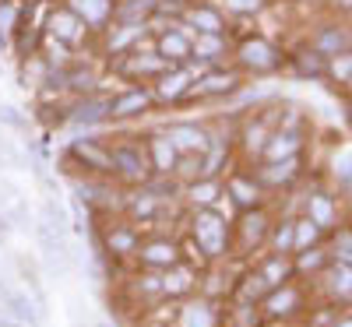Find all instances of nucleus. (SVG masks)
Returning <instances> with one entry per match:
<instances>
[{
	"label": "nucleus",
	"instance_id": "aec40b11",
	"mask_svg": "<svg viewBox=\"0 0 352 327\" xmlns=\"http://www.w3.org/2000/svg\"><path fill=\"white\" fill-rule=\"evenodd\" d=\"M21 4L25 0H0V46L14 43L18 21H21Z\"/></svg>",
	"mask_w": 352,
	"mask_h": 327
},
{
	"label": "nucleus",
	"instance_id": "f03ea898",
	"mask_svg": "<svg viewBox=\"0 0 352 327\" xmlns=\"http://www.w3.org/2000/svg\"><path fill=\"white\" fill-rule=\"evenodd\" d=\"M109 159H113V183H120L124 190L141 187L152 176L148 155H144V141H138V137H116L109 144Z\"/></svg>",
	"mask_w": 352,
	"mask_h": 327
},
{
	"label": "nucleus",
	"instance_id": "2eb2a0df",
	"mask_svg": "<svg viewBox=\"0 0 352 327\" xmlns=\"http://www.w3.org/2000/svg\"><path fill=\"white\" fill-rule=\"evenodd\" d=\"M166 134H169L173 148L180 155H187V152H201L204 155V152H208V144H212V134L201 131L197 124H169Z\"/></svg>",
	"mask_w": 352,
	"mask_h": 327
},
{
	"label": "nucleus",
	"instance_id": "cd10ccee",
	"mask_svg": "<svg viewBox=\"0 0 352 327\" xmlns=\"http://www.w3.org/2000/svg\"><path fill=\"white\" fill-rule=\"evenodd\" d=\"M0 124L11 127V131H25L28 116H21V109H14V106H0Z\"/></svg>",
	"mask_w": 352,
	"mask_h": 327
},
{
	"label": "nucleus",
	"instance_id": "bb28decb",
	"mask_svg": "<svg viewBox=\"0 0 352 327\" xmlns=\"http://www.w3.org/2000/svg\"><path fill=\"white\" fill-rule=\"evenodd\" d=\"M272 243H275V250L285 257L292 247H296V225H289V222H285V225H278V229L272 232Z\"/></svg>",
	"mask_w": 352,
	"mask_h": 327
},
{
	"label": "nucleus",
	"instance_id": "ddd939ff",
	"mask_svg": "<svg viewBox=\"0 0 352 327\" xmlns=\"http://www.w3.org/2000/svg\"><path fill=\"white\" fill-rule=\"evenodd\" d=\"M155 102V95L148 92V88H127V92L113 95V109H109V120H134V116H141L144 109H148Z\"/></svg>",
	"mask_w": 352,
	"mask_h": 327
},
{
	"label": "nucleus",
	"instance_id": "423d86ee",
	"mask_svg": "<svg viewBox=\"0 0 352 327\" xmlns=\"http://www.w3.org/2000/svg\"><path fill=\"white\" fill-rule=\"evenodd\" d=\"M173 327H222V303L208 300V295H190L176 310Z\"/></svg>",
	"mask_w": 352,
	"mask_h": 327
},
{
	"label": "nucleus",
	"instance_id": "1a4fd4ad",
	"mask_svg": "<svg viewBox=\"0 0 352 327\" xmlns=\"http://www.w3.org/2000/svg\"><path fill=\"white\" fill-rule=\"evenodd\" d=\"M222 190L232 197V204H236L240 212H247V207H261L264 187L257 183L254 172H229L226 180H222Z\"/></svg>",
	"mask_w": 352,
	"mask_h": 327
},
{
	"label": "nucleus",
	"instance_id": "393cba45",
	"mask_svg": "<svg viewBox=\"0 0 352 327\" xmlns=\"http://www.w3.org/2000/svg\"><path fill=\"white\" fill-rule=\"evenodd\" d=\"M240 56H243V64H254L257 71H264V67H272V64H275V60H272V49L264 46L261 39L243 43V46H240Z\"/></svg>",
	"mask_w": 352,
	"mask_h": 327
},
{
	"label": "nucleus",
	"instance_id": "c756f323",
	"mask_svg": "<svg viewBox=\"0 0 352 327\" xmlns=\"http://www.w3.org/2000/svg\"><path fill=\"white\" fill-rule=\"evenodd\" d=\"M229 8H232V11H257L261 0H229Z\"/></svg>",
	"mask_w": 352,
	"mask_h": 327
},
{
	"label": "nucleus",
	"instance_id": "39448f33",
	"mask_svg": "<svg viewBox=\"0 0 352 327\" xmlns=\"http://www.w3.org/2000/svg\"><path fill=\"white\" fill-rule=\"evenodd\" d=\"M264 240H268V215L264 207H247L232 218V253H254Z\"/></svg>",
	"mask_w": 352,
	"mask_h": 327
},
{
	"label": "nucleus",
	"instance_id": "2f4dec72",
	"mask_svg": "<svg viewBox=\"0 0 352 327\" xmlns=\"http://www.w3.org/2000/svg\"><path fill=\"white\" fill-rule=\"evenodd\" d=\"M342 71H352V56H345V60H342Z\"/></svg>",
	"mask_w": 352,
	"mask_h": 327
},
{
	"label": "nucleus",
	"instance_id": "7c9ffc66",
	"mask_svg": "<svg viewBox=\"0 0 352 327\" xmlns=\"http://www.w3.org/2000/svg\"><path fill=\"white\" fill-rule=\"evenodd\" d=\"M0 327H25L21 320H14L11 313H0Z\"/></svg>",
	"mask_w": 352,
	"mask_h": 327
},
{
	"label": "nucleus",
	"instance_id": "7ed1b4c3",
	"mask_svg": "<svg viewBox=\"0 0 352 327\" xmlns=\"http://www.w3.org/2000/svg\"><path fill=\"white\" fill-rule=\"evenodd\" d=\"M60 166H67V176H109L113 180V159H109V141L106 137H78L64 152Z\"/></svg>",
	"mask_w": 352,
	"mask_h": 327
},
{
	"label": "nucleus",
	"instance_id": "473e14b6",
	"mask_svg": "<svg viewBox=\"0 0 352 327\" xmlns=\"http://www.w3.org/2000/svg\"><path fill=\"white\" fill-rule=\"evenodd\" d=\"M96 327H113V324H106V320H102V324H96Z\"/></svg>",
	"mask_w": 352,
	"mask_h": 327
},
{
	"label": "nucleus",
	"instance_id": "f3484780",
	"mask_svg": "<svg viewBox=\"0 0 352 327\" xmlns=\"http://www.w3.org/2000/svg\"><path fill=\"white\" fill-rule=\"evenodd\" d=\"M113 8L116 0H67V11H74L85 28H106L113 21Z\"/></svg>",
	"mask_w": 352,
	"mask_h": 327
},
{
	"label": "nucleus",
	"instance_id": "5701e85b",
	"mask_svg": "<svg viewBox=\"0 0 352 327\" xmlns=\"http://www.w3.org/2000/svg\"><path fill=\"white\" fill-rule=\"evenodd\" d=\"M43 222L53 229V232H60V236H67V229H71V215H67V207L56 201V197H46L43 201Z\"/></svg>",
	"mask_w": 352,
	"mask_h": 327
},
{
	"label": "nucleus",
	"instance_id": "a211bd4d",
	"mask_svg": "<svg viewBox=\"0 0 352 327\" xmlns=\"http://www.w3.org/2000/svg\"><path fill=\"white\" fill-rule=\"evenodd\" d=\"M109 109H113V99L109 95H81L74 106H71V124H102L109 120Z\"/></svg>",
	"mask_w": 352,
	"mask_h": 327
},
{
	"label": "nucleus",
	"instance_id": "4be33fe9",
	"mask_svg": "<svg viewBox=\"0 0 352 327\" xmlns=\"http://www.w3.org/2000/svg\"><path fill=\"white\" fill-rule=\"evenodd\" d=\"M173 176H176V180H180L184 187L194 183V180H201V176H204V155H201V152H187V155H180V159H176Z\"/></svg>",
	"mask_w": 352,
	"mask_h": 327
},
{
	"label": "nucleus",
	"instance_id": "9d476101",
	"mask_svg": "<svg viewBox=\"0 0 352 327\" xmlns=\"http://www.w3.org/2000/svg\"><path fill=\"white\" fill-rule=\"evenodd\" d=\"M190 84H194V74L187 71V64H180V67H169L162 78H155V99L159 102H173V106H180L184 102V95L190 92Z\"/></svg>",
	"mask_w": 352,
	"mask_h": 327
},
{
	"label": "nucleus",
	"instance_id": "dca6fc26",
	"mask_svg": "<svg viewBox=\"0 0 352 327\" xmlns=\"http://www.w3.org/2000/svg\"><path fill=\"white\" fill-rule=\"evenodd\" d=\"M219 194H222V180H219V176H201V180L184 187L180 204H184V212H197V207H212Z\"/></svg>",
	"mask_w": 352,
	"mask_h": 327
},
{
	"label": "nucleus",
	"instance_id": "f257e3e1",
	"mask_svg": "<svg viewBox=\"0 0 352 327\" xmlns=\"http://www.w3.org/2000/svg\"><path fill=\"white\" fill-rule=\"evenodd\" d=\"M184 232L204 250V257H208L212 264L229 260V253H232V222H226L219 212H212V207L187 212L184 215Z\"/></svg>",
	"mask_w": 352,
	"mask_h": 327
},
{
	"label": "nucleus",
	"instance_id": "6ab92c4d",
	"mask_svg": "<svg viewBox=\"0 0 352 327\" xmlns=\"http://www.w3.org/2000/svg\"><path fill=\"white\" fill-rule=\"evenodd\" d=\"M190 46H194V60H201V64H215L219 56L226 53L222 32H197Z\"/></svg>",
	"mask_w": 352,
	"mask_h": 327
},
{
	"label": "nucleus",
	"instance_id": "c85d7f7f",
	"mask_svg": "<svg viewBox=\"0 0 352 327\" xmlns=\"http://www.w3.org/2000/svg\"><path fill=\"white\" fill-rule=\"evenodd\" d=\"M296 67H300V74H324V60H320L317 53H303L300 60H296Z\"/></svg>",
	"mask_w": 352,
	"mask_h": 327
},
{
	"label": "nucleus",
	"instance_id": "6e6552de",
	"mask_svg": "<svg viewBox=\"0 0 352 327\" xmlns=\"http://www.w3.org/2000/svg\"><path fill=\"white\" fill-rule=\"evenodd\" d=\"M194 36L180 32V28H159V36H155V53L166 56L169 64H190L194 60Z\"/></svg>",
	"mask_w": 352,
	"mask_h": 327
},
{
	"label": "nucleus",
	"instance_id": "4468645a",
	"mask_svg": "<svg viewBox=\"0 0 352 327\" xmlns=\"http://www.w3.org/2000/svg\"><path fill=\"white\" fill-rule=\"evenodd\" d=\"M169 67H176V64H169L166 56H159V53H127L124 56V64H120V74H127V78H162Z\"/></svg>",
	"mask_w": 352,
	"mask_h": 327
},
{
	"label": "nucleus",
	"instance_id": "b1692460",
	"mask_svg": "<svg viewBox=\"0 0 352 327\" xmlns=\"http://www.w3.org/2000/svg\"><path fill=\"white\" fill-rule=\"evenodd\" d=\"M257 275L264 278V285H268V289H278V285H285L289 282V264L282 260V253H275L272 260H264L261 267H257Z\"/></svg>",
	"mask_w": 352,
	"mask_h": 327
},
{
	"label": "nucleus",
	"instance_id": "f8f14e48",
	"mask_svg": "<svg viewBox=\"0 0 352 327\" xmlns=\"http://www.w3.org/2000/svg\"><path fill=\"white\" fill-rule=\"evenodd\" d=\"M46 36H53L56 43H64V46H78V39L85 36V21L74 11H67V8H53L50 21H46Z\"/></svg>",
	"mask_w": 352,
	"mask_h": 327
},
{
	"label": "nucleus",
	"instance_id": "0eeeda50",
	"mask_svg": "<svg viewBox=\"0 0 352 327\" xmlns=\"http://www.w3.org/2000/svg\"><path fill=\"white\" fill-rule=\"evenodd\" d=\"M197 289H201V271L187 260H180V264H173V267L162 271V295L173 300V303L190 300V295H197Z\"/></svg>",
	"mask_w": 352,
	"mask_h": 327
},
{
	"label": "nucleus",
	"instance_id": "9b49d317",
	"mask_svg": "<svg viewBox=\"0 0 352 327\" xmlns=\"http://www.w3.org/2000/svg\"><path fill=\"white\" fill-rule=\"evenodd\" d=\"M144 155H148V166H152V172H155V176H173L176 159H180V152L173 148V141H169V134H166V131L144 137Z\"/></svg>",
	"mask_w": 352,
	"mask_h": 327
},
{
	"label": "nucleus",
	"instance_id": "20e7f679",
	"mask_svg": "<svg viewBox=\"0 0 352 327\" xmlns=\"http://www.w3.org/2000/svg\"><path fill=\"white\" fill-rule=\"evenodd\" d=\"M184 253H180V232H152L141 240V250H138V260L134 267H144V271H166V267L180 264Z\"/></svg>",
	"mask_w": 352,
	"mask_h": 327
},
{
	"label": "nucleus",
	"instance_id": "a878e982",
	"mask_svg": "<svg viewBox=\"0 0 352 327\" xmlns=\"http://www.w3.org/2000/svg\"><path fill=\"white\" fill-rule=\"evenodd\" d=\"M292 152H296V137H292V134H275L272 144H268V159H275V162L289 159Z\"/></svg>",
	"mask_w": 352,
	"mask_h": 327
},
{
	"label": "nucleus",
	"instance_id": "412c9836",
	"mask_svg": "<svg viewBox=\"0 0 352 327\" xmlns=\"http://www.w3.org/2000/svg\"><path fill=\"white\" fill-rule=\"evenodd\" d=\"M184 18L190 21V25H197V32H222V14L215 11V8H204V4H194V8H187L184 11Z\"/></svg>",
	"mask_w": 352,
	"mask_h": 327
}]
</instances>
